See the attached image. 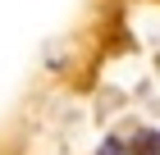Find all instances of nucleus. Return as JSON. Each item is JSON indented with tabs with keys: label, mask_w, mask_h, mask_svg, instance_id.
Returning <instances> with one entry per match:
<instances>
[{
	"label": "nucleus",
	"mask_w": 160,
	"mask_h": 155,
	"mask_svg": "<svg viewBox=\"0 0 160 155\" xmlns=\"http://www.w3.org/2000/svg\"><path fill=\"white\" fill-rule=\"evenodd\" d=\"M128 146H133L128 155H160V132H151V128H137Z\"/></svg>",
	"instance_id": "f257e3e1"
}]
</instances>
